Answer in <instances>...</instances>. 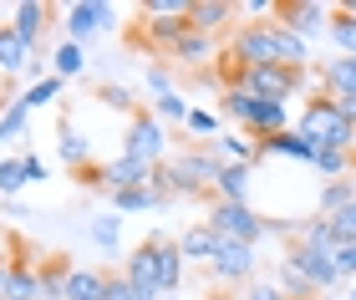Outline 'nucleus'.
Listing matches in <instances>:
<instances>
[{
    "label": "nucleus",
    "mask_w": 356,
    "mask_h": 300,
    "mask_svg": "<svg viewBox=\"0 0 356 300\" xmlns=\"http://www.w3.org/2000/svg\"><path fill=\"white\" fill-rule=\"evenodd\" d=\"M296 133H300L311 148H336V153H351V143H356V128L336 112L331 97H311V102H305Z\"/></svg>",
    "instance_id": "1"
},
{
    "label": "nucleus",
    "mask_w": 356,
    "mask_h": 300,
    "mask_svg": "<svg viewBox=\"0 0 356 300\" xmlns=\"http://www.w3.org/2000/svg\"><path fill=\"white\" fill-rule=\"evenodd\" d=\"M224 112H229L234 122H245V128L260 138H275V133H285V122H290V112H285V102H265V97H250L245 87H234V92H224Z\"/></svg>",
    "instance_id": "2"
},
{
    "label": "nucleus",
    "mask_w": 356,
    "mask_h": 300,
    "mask_svg": "<svg viewBox=\"0 0 356 300\" xmlns=\"http://www.w3.org/2000/svg\"><path fill=\"white\" fill-rule=\"evenodd\" d=\"M280 41H285V31L275 26V21H245L229 51H234L239 61H245V67H285Z\"/></svg>",
    "instance_id": "3"
},
{
    "label": "nucleus",
    "mask_w": 356,
    "mask_h": 300,
    "mask_svg": "<svg viewBox=\"0 0 356 300\" xmlns=\"http://www.w3.org/2000/svg\"><path fill=\"white\" fill-rule=\"evenodd\" d=\"M158 249H163V229H153L133 255H127V285L138 300H163V265H158Z\"/></svg>",
    "instance_id": "4"
},
{
    "label": "nucleus",
    "mask_w": 356,
    "mask_h": 300,
    "mask_svg": "<svg viewBox=\"0 0 356 300\" xmlns=\"http://www.w3.org/2000/svg\"><path fill=\"white\" fill-rule=\"evenodd\" d=\"M209 229L219 234V240H234V244H260L265 234H270V219H260L250 209V203H214L209 209Z\"/></svg>",
    "instance_id": "5"
},
{
    "label": "nucleus",
    "mask_w": 356,
    "mask_h": 300,
    "mask_svg": "<svg viewBox=\"0 0 356 300\" xmlns=\"http://www.w3.org/2000/svg\"><path fill=\"white\" fill-rule=\"evenodd\" d=\"M254 244H234V240H219L214 260L204 265V280L214 285H254Z\"/></svg>",
    "instance_id": "6"
},
{
    "label": "nucleus",
    "mask_w": 356,
    "mask_h": 300,
    "mask_svg": "<svg viewBox=\"0 0 356 300\" xmlns=\"http://www.w3.org/2000/svg\"><path fill=\"white\" fill-rule=\"evenodd\" d=\"M285 265H296V270L311 280V285L326 295V290H336L341 285V270H336V255H326V249H311L305 240H290L285 244Z\"/></svg>",
    "instance_id": "7"
},
{
    "label": "nucleus",
    "mask_w": 356,
    "mask_h": 300,
    "mask_svg": "<svg viewBox=\"0 0 356 300\" xmlns=\"http://www.w3.org/2000/svg\"><path fill=\"white\" fill-rule=\"evenodd\" d=\"M163 143H168V133H163V122H158L153 112H133V117H127V143H122L127 158H138V163L158 168V158H163Z\"/></svg>",
    "instance_id": "8"
},
{
    "label": "nucleus",
    "mask_w": 356,
    "mask_h": 300,
    "mask_svg": "<svg viewBox=\"0 0 356 300\" xmlns=\"http://www.w3.org/2000/svg\"><path fill=\"white\" fill-rule=\"evenodd\" d=\"M275 21H280L290 36L311 41L331 26V6H321V0H280V6H275Z\"/></svg>",
    "instance_id": "9"
},
{
    "label": "nucleus",
    "mask_w": 356,
    "mask_h": 300,
    "mask_svg": "<svg viewBox=\"0 0 356 300\" xmlns=\"http://www.w3.org/2000/svg\"><path fill=\"white\" fill-rule=\"evenodd\" d=\"M300 76L296 67H250L245 72V92L250 97H265V102H290V92L300 87Z\"/></svg>",
    "instance_id": "10"
},
{
    "label": "nucleus",
    "mask_w": 356,
    "mask_h": 300,
    "mask_svg": "<svg viewBox=\"0 0 356 300\" xmlns=\"http://www.w3.org/2000/svg\"><path fill=\"white\" fill-rule=\"evenodd\" d=\"M97 183H102L107 194H118V188H143V183H153V168L122 153V158H112V163L97 168Z\"/></svg>",
    "instance_id": "11"
},
{
    "label": "nucleus",
    "mask_w": 356,
    "mask_h": 300,
    "mask_svg": "<svg viewBox=\"0 0 356 300\" xmlns=\"http://www.w3.org/2000/svg\"><path fill=\"white\" fill-rule=\"evenodd\" d=\"M107 26H112V6H102V0H92V6L82 0V6H72V10H67V36H72L76 46L92 41L97 31H107Z\"/></svg>",
    "instance_id": "12"
},
{
    "label": "nucleus",
    "mask_w": 356,
    "mask_h": 300,
    "mask_svg": "<svg viewBox=\"0 0 356 300\" xmlns=\"http://www.w3.org/2000/svg\"><path fill=\"white\" fill-rule=\"evenodd\" d=\"M239 6H229V0H193L188 6V31H199V36H214V31L229 21Z\"/></svg>",
    "instance_id": "13"
},
{
    "label": "nucleus",
    "mask_w": 356,
    "mask_h": 300,
    "mask_svg": "<svg viewBox=\"0 0 356 300\" xmlns=\"http://www.w3.org/2000/svg\"><path fill=\"white\" fill-rule=\"evenodd\" d=\"M102 295H107V270H87V265H72L61 300H102Z\"/></svg>",
    "instance_id": "14"
},
{
    "label": "nucleus",
    "mask_w": 356,
    "mask_h": 300,
    "mask_svg": "<svg viewBox=\"0 0 356 300\" xmlns=\"http://www.w3.org/2000/svg\"><path fill=\"white\" fill-rule=\"evenodd\" d=\"M321 82H326V97H356V56H336L321 67Z\"/></svg>",
    "instance_id": "15"
},
{
    "label": "nucleus",
    "mask_w": 356,
    "mask_h": 300,
    "mask_svg": "<svg viewBox=\"0 0 356 300\" xmlns=\"http://www.w3.org/2000/svg\"><path fill=\"white\" fill-rule=\"evenodd\" d=\"M214 249H219V234L214 229H209V224H188L184 229V240H178V255H184V260H214Z\"/></svg>",
    "instance_id": "16"
},
{
    "label": "nucleus",
    "mask_w": 356,
    "mask_h": 300,
    "mask_svg": "<svg viewBox=\"0 0 356 300\" xmlns=\"http://www.w3.org/2000/svg\"><path fill=\"white\" fill-rule=\"evenodd\" d=\"M26 67H31V46L15 36L10 26H0V72L15 76V72H26Z\"/></svg>",
    "instance_id": "17"
},
{
    "label": "nucleus",
    "mask_w": 356,
    "mask_h": 300,
    "mask_svg": "<svg viewBox=\"0 0 356 300\" xmlns=\"http://www.w3.org/2000/svg\"><path fill=\"white\" fill-rule=\"evenodd\" d=\"M214 188L224 194V203H250V163H224Z\"/></svg>",
    "instance_id": "18"
},
{
    "label": "nucleus",
    "mask_w": 356,
    "mask_h": 300,
    "mask_svg": "<svg viewBox=\"0 0 356 300\" xmlns=\"http://www.w3.org/2000/svg\"><path fill=\"white\" fill-rule=\"evenodd\" d=\"M260 153H280V158H300V163H316V148L305 143V138L290 128V133H275V138H265L260 143Z\"/></svg>",
    "instance_id": "19"
},
{
    "label": "nucleus",
    "mask_w": 356,
    "mask_h": 300,
    "mask_svg": "<svg viewBox=\"0 0 356 300\" xmlns=\"http://www.w3.org/2000/svg\"><path fill=\"white\" fill-rule=\"evenodd\" d=\"M41 21H46V6L26 0V6H15V21H10V31H15V36H21L26 46H36V36H41Z\"/></svg>",
    "instance_id": "20"
},
{
    "label": "nucleus",
    "mask_w": 356,
    "mask_h": 300,
    "mask_svg": "<svg viewBox=\"0 0 356 300\" xmlns=\"http://www.w3.org/2000/svg\"><path fill=\"white\" fill-rule=\"evenodd\" d=\"M163 203V194H158L153 183H143V188H118L112 194V209H122V214H133V209H158Z\"/></svg>",
    "instance_id": "21"
},
{
    "label": "nucleus",
    "mask_w": 356,
    "mask_h": 300,
    "mask_svg": "<svg viewBox=\"0 0 356 300\" xmlns=\"http://www.w3.org/2000/svg\"><path fill=\"white\" fill-rule=\"evenodd\" d=\"M326 36H331V46H341V56H356V21H351L341 6H331V26H326Z\"/></svg>",
    "instance_id": "22"
},
{
    "label": "nucleus",
    "mask_w": 356,
    "mask_h": 300,
    "mask_svg": "<svg viewBox=\"0 0 356 300\" xmlns=\"http://www.w3.org/2000/svg\"><path fill=\"white\" fill-rule=\"evenodd\" d=\"M275 285L285 290V300H321V290L296 270V265H285V260H280V280H275Z\"/></svg>",
    "instance_id": "23"
},
{
    "label": "nucleus",
    "mask_w": 356,
    "mask_h": 300,
    "mask_svg": "<svg viewBox=\"0 0 356 300\" xmlns=\"http://www.w3.org/2000/svg\"><path fill=\"white\" fill-rule=\"evenodd\" d=\"M296 240H305L311 249H326V255H336V249H341V240H336V229H331V219L321 214V219H311V224H305Z\"/></svg>",
    "instance_id": "24"
},
{
    "label": "nucleus",
    "mask_w": 356,
    "mask_h": 300,
    "mask_svg": "<svg viewBox=\"0 0 356 300\" xmlns=\"http://www.w3.org/2000/svg\"><path fill=\"white\" fill-rule=\"evenodd\" d=\"M158 265H163V295L178 290V280H184V255H178V244L163 234V249H158Z\"/></svg>",
    "instance_id": "25"
},
{
    "label": "nucleus",
    "mask_w": 356,
    "mask_h": 300,
    "mask_svg": "<svg viewBox=\"0 0 356 300\" xmlns=\"http://www.w3.org/2000/svg\"><path fill=\"white\" fill-rule=\"evenodd\" d=\"M346 203H356V183H351V178H336V183L321 188V209H326V219H331V214H341Z\"/></svg>",
    "instance_id": "26"
},
{
    "label": "nucleus",
    "mask_w": 356,
    "mask_h": 300,
    "mask_svg": "<svg viewBox=\"0 0 356 300\" xmlns=\"http://www.w3.org/2000/svg\"><path fill=\"white\" fill-rule=\"evenodd\" d=\"M316 168L326 173V178L336 183V178H346L351 173V153H336V148H316Z\"/></svg>",
    "instance_id": "27"
},
{
    "label": "nucleus",
    "mask_w": 356,
    "mask_h": 300,
    "mask_svg": "<svg viewBox=\"0 0 356 300\" xmlns=\"http://www.w3.org/2000/svg\"><path fill=\"white\" fill-rule=\"evenodd\" d=\"M188 112H193V107L178 97V92H163V97L153 102V117H158V122H188Z\"/></svg>",
    "instance_id": "28"
},
{
    "label": "nucleus",
    "mask_w": 356,
    "mask_h": 300,
    "mask_svg": "<svg viewBox=\"0 0 356 300\" xmlns=\"http://www.w3.org/2000/svg\"><path fill=\"white\" fill-rule=\"evenodd\" d=\"M61 158H67L72 168H87V143H82V133H76L72 122H61Z\"/></svg>",
    "instance_id": "29"
},
{
    "label": "nucleus",
    "mask_w": 356,
    "mask_h": 300,
    "mask_svg": "<svg viewBox=\"0 0 356 300\" xmlns=\"http://www.w3.org/2000/svg\"><path fill=\"white\" fill-rule=\"evenodd\" d=\"M204 56H209V36H199V31H188V36L173 46V61H188V67L204 61Z\"/></svg>",
    "instance_id": "30"
},
{
    "label": "nucleus",
    "mask_w": 356,
    "mask_h": 300,
    "mask_svg": "<svg viewBox=\"0 0 356 300\" xmlns=\"http://www.w3.org/2000/svg\"><path fill=\"white\" fill-rule=\"evenodd\" d=\"M26 133V107H21V97H15L6 112H0V143H6V138H21Z\"/></svg>",
    "instance_id": "31"
},
{
    "label": "nucleus",
    "mask_w": 356,
    "mask_h": 300,
    "mask_svg": "<svg viewBox=\"0 0 356 300\" xmlns=\"http://www.w3.org/2000/svg\"><path fill=\"white\" fill-rule=\"evenodd\" d=\"M56 92H61V76H46V82H36V87H31L26 97H21V107H26V112H31V107H46V102L56 97Z\"/></svg>",
    "instance_id": "32"
},
{
    "label": "nucleus",
    "mask_w": 356,
    "mask_h": 300,
    "mask_svg": "<svg viewBox=\"0 0 356 300\" xmlns=\"http://www.w3.org/2000/svg\"><path fill=\"white\" fill-rule=\"evenodd\" d=\"M82 46H76V41H67V46H61V51H56V76H76V72H82Z\"/></svg>",
    "instance_id": "33"
},
{
    "label": "nucleus",
    "mask_w": 356,
    "mask_h": 300,
    "mask_svg": "<svg viewBox=\"0 0 356 300\" xmlns=\"http://www.w3.org/2000/svg\"><path fill=\"white\" fill-rule=\"evenodd\" d=\"M331 229H336L341 244H356V203H346L341 214H331Z\"/></svg>",
    "instance_id": "34"
},
{
    "label": "nucleus",
    "mask_w": 356,
    "mask_h": 300,
    "mask_svg": "<svg viewBox=\"0 0 356 300\" xmlns=\"http://www.w3.org/2000/svg\"><path fill=\"white\" fill-rule=\"evenodd\" d=\"M21 183H26V163H15V158H6V163H0V194H15Z\"/></svg>",
    "instance_id": "35"
},
{
    "label": "nucleus",
    "mask_w": 356,
    "mask_h": 300,
    "mask_svg": "<svg viewBox=\"0 0 356 300\" xmlns=\"http://www.w3.org/2000/svg\"><path fill=\"white\" fill-rule=\"evenodd\" d=\"M92 240L102 244V249H118V219H112V214L97 219V224H92Z\"/></svg>",
    "instance_id": "36"
},
{
    "label": "nucleus",
    "mask_w": 356,
    "mask_h": 300,
    "mask_svg": "<svg viewBox=\"0 0 356 300\" xmlns=\"http://www.w3.org/2000/svg\"><path fill=\"white\" fill-rule=\"evenodd\" d=\"M184 128H188V133H199V138H209V133H214V128H219V117H214V112H204V107H193V112H188V122H184Z\"/></svg>",
    "instance_id": "37"
},
{
    "label": "nucleus",
    "mask_w": 356,
    "mask_h": 300,
    "mask_svg": "<svg viewBox=\"0 0 356 300\" xmlns=\"http://www.w3.org/2000/svg\"><path fill=\"white\" fill-rule=\"evenodd\" d=\"M245 300H285V290L270 280H254V285H245Z\"/></svg>",
    "instance_id": "38"
},
{
    "label": "nucleus",
    "mask_w": 356,
    "mask_h": 300,
    "mask_svg": "<svg viewBox=\"0 0 356 300\" xmlns=\"http://www.w3.org/2000/svg\"><path fill=\"white\" fill-rule=\"evenodd\" d=\"M102 300H138L133 285H127V275H107V295Z\"/></svg>",
    "instance_id": "39"
},
{
    "label": "nucleus",
    "mask_w": 356,
    "mask_h": 300,
    "mask_svg": "<svg viewBox=\"0 0 356 300\" xmlns=\"http://www.w3.org/2000/svg\"><path fill=\"white\" fill-rule=\"evenodd\" d=\"M102 102H107V107H127V112H133V92H127V87H112V82H107V87H102Z\"/></svg>",
    "instance_id": "40"
},
{
    "label": "nucleus",
    "mask_w": 356,
    "mask_h": 300,
    "mask_svg": "<svg viewBox=\"0 0 356 300\" xmlns=\"http://www.w3.org/2000/svg\"><path fill=\"white\" fill-rule=\"evenodd\" d=\"M336 270H341V280L356 275V244H341V249H336Z\"/></svg>",
    "instance_id": "41"
},
{
    "label": "nucleus",
    "mask_w": 356,
    "mask_h": 300,
    "mask_svg": "<svg viewBox=\"0 0 356 300\" xmlns=\"http://www.w3.org/2000/svg\"><path fill=\"white\" fill-rule=\"evenodd\" d=\"M224 153H229L234 163H250L254 158V148H245V138H224Z\"/></svg>",
    "instance_id": "42"
},
{
    "label": "nucleus",
    "mask_w": 356,
    "mask_h": 300,
    "mask_svg": "<svg viewBox=\"0 0 356 300\" xmlns=\"http://www.w3.org/2000/svg\"><path fill=\"white\" fill-rule=\"evenodd\" d=\"M148 87L158 92V97H163V92H173V87H168V72H163V67H148Z\"/></svg>",
    "instance_id": "43"
},
{
    "label": "nucleus",
    "mask_w": 356,
    "mask_h": 300,
    "mask_svg": "<svg viewBox=\"0 0 356 300\" xmlns=\"http://www.w3.org/2000/svg\"><path fill=\"white\" fill-rule=\"evenodd\" d=\"M331 102H336V112H341L351 128H356V97H331Z\"/></svg>",
    "instance_id": "44"
},
{
    "label": "nucleus",
    "mask_w": 356,
    "mask_h": 300,
    "mask_svg": "<svg viewBox=\"0 0 356 300\" xmlns=\"http://www.w3.org/2000/svg\"><path fill=\"white\" fill-rule=\"evenodd\" d=\"M21 163H26V183H36V178H46V163H41V158H21Z\"/></svg>",
    "instance_id": "45"
},
{
    "label": "nucleus",
    "mask_w": 356,
    "mask_h": 300,
    "mask_svg": "<svg viewBox=\"0 0 356 300\" xmlns=\"http://www.w3.org/2000/svg\"><path fill=\"white\" fill-rule=\"evenodd\" d=\"M341 10L351 15V21H356V0H341Z\"/></svg>",
    "instance_id": "46"
},
{
    "label": "nucleus",
    "mask_w": 356,
    "mask_h": 300,
    "mask_svg": "<svg viewBox=\"0 0 356 300\" xmlns=\"http://www.w3.org/2000/svg\"><path fill=\"white\" fill-rule=\"evenodd\" d=\"M6 270H10V265H0V285H6ZM0 300H6V295H0Z\"/></svg>",
    "instance_id": "47"
},
{
    "label": "nucleus",
    "mask_w": 356,
    "mask_h": 300,
    "mask_svg": "<svg viewBox=\"0 0 356 300\" xmlns=\"http://www.w3.org/2000/svg\"><path fill=\"white\" fill-rule=\"evenodd\" d=\"M351 168H356V143H351Z\"/></svg>",
    "instance_id": "48"
},
{
    "label": "nucleus",
    "mask_w": 356,
    "mask_h": 300,
    "mask_svg": "<svg viewBox=\"0 0 356 300\" xmlns=\"http://www.w3.org/2000/svg\"><path fill=\"white\" fill-rule=\"evenodd\" d=\"M351 300H356V295H351Z\"/></svg>",
    "instance_id": "49"
}]
</instances>
